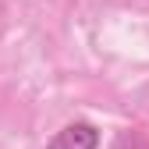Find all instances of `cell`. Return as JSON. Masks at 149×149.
Returning <instances> with one entry per match:
<instances>
[{
  "label": "cell",
  "mask_w": 149,
  "mask_h": 149,
  "mask_svg": "<svg viewBox=\"0 0 149 149\" xmlns=\"http://www.w3.org/2000/svg\"><path fill=\"white\" fill-rule=\"evenodd\" d=\"M46 149H100V132L89 121H71L46 142Z\"/></svg>",
  "instance_id": "1"
},
{
  "label": "cell",
  "mask_w": 149,
  "mask_h": 149,
  "mask_svg": "<svg viewBox=\"0 0 149 149\" xmlns=\"http://www.w3.org/2000/svg\"><path fill=\"white\" fill-rule=\"evenodd\" d=\"M114 149H149V142H146L139 132H121L117 142H114Z\"/></svg>",
  "instance_id": "2"
}]
</instances>
